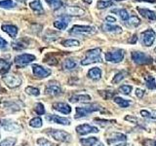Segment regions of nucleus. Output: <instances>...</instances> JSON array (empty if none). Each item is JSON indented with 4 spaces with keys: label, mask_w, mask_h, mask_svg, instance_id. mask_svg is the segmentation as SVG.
Segmentation results:
<instances>
[{
    "label": "nucleus",
    "mask_w": 156,
    "mask_h": 146,
    "mask_svg": "<svg viewBox=\"0 0 156 146\" xmlns=\"http://www.w3.org/2000/svg\"><path fill=\"white\" fill-rule=\"evenodd\" d=\"M101 50L100 48L92 49V50L87 51L85 57L81 61L82 65H89L91 63L101 62Z\"/></svg>",
    "instance_id": "obj_1"
},
{
    "label": "nucleus",
    "mask_w": 156,
    "mask_h": 146,
    "mask_svg": "<svg viewBox=\"0 0 156 146\" xmlns=\"http://www.w3.org/2000/svg\"><path fill=\"white\" fill-rule=\"evenodd\" d=\"M102 108L99 104H91V105H86V106H79L76 107V114H75V119H80L83 117H86L89 114L93 113L96 111H101Z\"/></svg>",
    "instance_id": "obj_2"
},
{
    "label": "nucleus",
    "mask_w": 156,
    "mask_h": 146,
    "mask_svg": "<svg viewBox=\"0 0 156 146\" xmlns=\"http://www.w3.org/2000/svg\"><path fill=\"white\" fill-rule=\"evenodd\" d=\"M46 134L52 138L61 141V142H69L71 140V135L62 130H48Z\"/></svg>",
    "instance_id": "obj_3"
},
{
    "label": "nucleus",
    "mask_w": 156,
    "mask_h": 146,
    "mask_svg": "<svg viewBox=\"0 0 156 146\" xmlns=\"http://www.w3.org/2000/svg\"><path fill=\"white\" fill-rule=\"evenodd\" d=\"M156 39V32L153 29H146L140 33V43L145 47H150Z\"/></svg>",
    "instance_id": "obj_4"
},
{
    "label": "nucleus",
    "mask_w": 156,
    "mask_h": 146,
    "mask_svg": "<svg viewBox=\"0 0 156 146\" xmlns=\"http://www.w3.org/2000/svg\"><path fill=\"white\" fill-rule=\"evenodd\" d=\"M131 57L133 61L136 64H139V65L149 64V63L152 62V57L143 52H133Z\"/></svg>",
    "instance_id": "obj_5"
},
{
    "label": "nucleus",
    "mask_w": 156,
    "mask_h": 146,
    "mask_svg": "<svg viewBox=\"0 0 156 146\" xmlns=\"http://www.w3.org/2000/svg\"><path fill=\"white\" fill-rule=\"evenodd\" d=\"M124 56H125V52L123 50H121V49H116L114 51L107 52L105 54V60L109 62L118 63L123 61Z\"/></svg>",
    "instance_id": "obj_6"
},
{
    "label": "nucleus",
    "mask_w": 156,
    "mask_h": 146,
    "mask_svg": "<svg viewBox=\"0 0 156 146\" xmlns=\"http://www.w3.org/2000/svg\"><path fill=\"white\" fill-rule=\"evenodd\" d=\"M96 32V27L90 26H74L69 30L70 34H81V35H91Z\"/></svg>",
    "instance_id": "obj_7"
},
{
    "label": "nucleus",
    "mask_w": 156,
    "mask_h": 146,
    "mask_svg": "<svg viewBox=\"0 0 156 146\" xmlns=\"http://www.w3.org/2000/svg\"><path fill=\"white\" fill-rule=\"evenodd\" d=\"M2 80L9 88H12V89L18 88L22 85V78L15 74H4Z\"/></svg>",
    "instance_id": "obj_8"
},
{
    "label": "nucleus",
    "mask_w": 156,
    "mask_h": 146,
    "mask_svg": "<svg viewBox=\"0 0 156 146\" xmlns=\"http://www.w3.org/2000/svg\"><path fill=\"white\" fill-rule=\"evenodd\" d=\"M33 61H35V56L31 55V54H22L15 57V63L18 66H26L29 64Z\"/></svg>",
    "instance_id": "obj_9"
},
{
    "label": "nucleus",
    "mask_w": 156,
    "mask_h": 146,
    "mask_svg": "<svg viewBox=\"0 0 156 146\" xmlns=\"http://www.w3.org/2000/svg\"><path fill=\"white\" fill-rule=\"evenodd\" d=\"M0 127L7 131H20L22 130V127L19 124H17L16 122L10 121V120H0Z\"/></svg>",
    "instance_id": "obj_10"
},
{
    "label": "nucleus",
    "mask_w": 156,
    "mask_h": 146,
    "mask_svg": "<svg viewBox=\"0 0 156 146\" xmlns=\"http://www.w3.org/2000/svg\"><path fill=\"white\" fill-rule=\"evenodd\" d=\"M32 71H33V74L35 75L37 78H40V79L47 78L48 76H50V74L52 73L51 69L45 68V67H43L41 65H38V64L32 65Z\"/></svg>",
    "instance_id": "obj_11"
},
{
    "label": "nucleus",
    "mask_w": 156,
    "mask_h": 146,
    "mask_svg": "<svg viewBox=\"0 0 156 146\" xmlns=\"http://www.w3.org/2000/svg\"><path fill=\"white\" fill-rule=\"evenodd\" d=\"M76 131L78 134L81 135H85L88 134H97L99 133V129L96 128L94 126L88 125V124H83V125H79L78 127H76Z\"/></svg>",
    "instance_id": "obj_12"
},
{
    "label": "nucleus",
    "mask_w": 156,
    "mask_h": 146,
    "mask_svg": "<svg viewBox=\"0 0 156 146\" xmlns=\"http://www.w3.org/2000/svg\"><path fill=\"white\" fill-rule=\"evenodd\" d=\"M45 92H46V94L49 96H57L58 95H61L62 89H61V86L58 85L57 82H49L46 86Z\"/></svg>",
    "instance_id": "obj_13"
},
{
    "label": "nucleus",
    "mask_w": 156,
    "mask_h": 146,
    "mask_svg": "<svg viewBox=\"0 0 156 146\" xmlns=\"http://www.w3.org/2000/svg\"><path fill=\"white\" fill-rule=\"evenodd\" d=\"M46 120L50 123H56L63 126H68L70 124L69 119L63 118V117H60L58 115H46Z\"/></svg>",
    "instance_id": "obj_14"
},
{
    "label": "nucleus",
    "mask_w": 156,
    "mask_h": 146,
    "mask_svg": "<svg viewBox=\"0 0 156 146\" xmlns=\"http://www.w3.org/2000/svg\"><path fill=\"white\" fill-rule=\"evenodd\" d=\"M127 139V136L123 134L120 133H113L111 134L108 138H107V143L108 144H113L117 142H125Z\"/></svg>",
    "instance_id": "obj_15"
},
{
    "label": "nucleus",
    "mask_w": 156,
    "mask_h": 146,
    "mask_svg": "<svg viewBox=\"0 0 156 146\" xmlns=\"http://www.w3.org/2000/svg\"><path fill=\"white\" fill-rule=\"evenodd\" d=\"M68 23H69V18L66 16V15H62V17H60V19H58L57 21L54 22V26L60 29V30H63V29L67 27Z\"/></svg>",
    "instance_id": "obj_16"
},
{
    "label": "nucleus",
    "mask_w": 156,
    "mask_h": 146,
    "mask_svg": "<svg viewBox=\"0 0 156 146\" xmlns=\"http://www.w3.org/2000/svg\"><path fill=\"white\" fill-rule=\"evenodd\" d=\"M85 14V11L80 7L77 6H69L66 8V16H76L80 17Z\"/></svg>",
    "instance_id": "obj_17"
},
{
    "label": "nucleus",
    "mask_w": 156,
    "mask_h": 146,
    "mask_svg": "<svg viewBox=\"0 0 156 146\" xmlns=\"http://www.w3.org/2000/svg\"><path fill=\"white\" fill-rule=\"evenodd\" d=\"M53 108L62 114H69L71 112V107L65 102H55L53 104Z\"/></svg>",
    "instance_id": "obj_18"
},
{
    "label": "nucleus",
    "mask_w": 156,
    "mask_h": 146,
    "mask_svg": "<svg viewBox=\"0 0 156 146\" xmlns=\"http://www.w3.org/2000/svg\"><path fill=\"white\" fill-rule=\"evenodd\" d=\"M138 11L140 14L145 18L146 19H149L151 22H155L156 21V13L150 9H145V8H138Z\"/></svg>",
    "instance_id": "obj_19"
},
{
    "label": "nucleus",
    "mask_w": 156,
    "mask_h": 146,
    "mask_svg": "<svg viewBox=\"0 0 156 146\" xmlns=\"http://www.w3.org/2000/svg\"><path fill=\"white\" fill-rule=\"evenodd\" d=\"M2 30L6 32L11 38H16L18 34V27L14 24H2Z\"/></svg>",
    "instance_id": "obj_20"
},
{
    "label": "nucleus",
    "mask_w": 156,
    "mask_h": 146,
    "mask_svg": "<svg viewBox=\"0 0 156 146\" xmlns=\"http://www.w3.org/2000/svg\"><path fill=\"white\" fill-rule=\"evenodd\" d=\"M102 29L106 32L115 33V34L122 33V31H123V29L119 26H114V24H109V23H105L104 26H102Z\"/></svg>",
    "instance_id": "obj_21"
},
{
    "label": "nucleus",
    "mask_w": 156,
    "mask_h": 146,
    "mask_svg": "<svg viewBox=\"0 0 156 146\" xmlns=\"http://www.w3.org/2000/svg\"><path fill=\"white\" fill-rule=\"evenodd\" d=\"M91 100V96L89 95H74L70 96L69 101L72 103L76 102H89Z\"/></svg>",
    "instance_id": "obj_22"
},
{
    "label": "nucleus",
    "mask_w": 156,
    "mask_h": 146,
    "mask_svg": "<svg viewBox=\"0 0 156 146\" xmlns=\"http://www.w3.org/2000/svg\"><path fill=\"white\" fill-rule=\"evenodd\" d=\"M88 77L91 78L92 80L98 81L101 78V70L99 67H93L88 71Z\"/></svg>",
    "instance_id": "obj_23"
},
{
    "label": "nucleus",
    "mask_w": 156,
    "mask_h": 146,
    "mask_svg": "<svg viewBox=\"0 0 156 146\" xmlns=\"http://www.w3.org/2000/svg\"><path fill=\"white\" fill-rule=\"evenodd\" d=\"M29 7H30L35 13L42 14L44 12V9L42 7L40 0H31V1H29Z\"/></svg>",
    "instance_id": "obj_24"
},
{
    "label": "nucleus",
    "mask_w": 156,
    "mask_h": 146,
    "mask_svg": "<svg viewBox=\"0 0 156 146\" xmlns=\"http://www.w3.org/2000/svg\"><path fill=\"white\" fill-rule=\"evenodd\" d=\"M114 102L119 107H121V108H127V107H129L132 104V101H130L128 99H122V97H119V96L114 97Z\"/></svg>",
    "instance_id": "obj_25"
},
{
    "label": "nucleus",
    "mask_w": 156,
    "mask_h": 146,
    "mask_svg": "<svg viewBox=\"0 0 156 146\" xmlns=\"http://www.w3.org/2000/svg\"><path fill=\"white\" fill-rule=\"evenodd\" d=\"M128 27H136V26H139L140 24V19L138 18V17H136V16H132L128 19V21L125 22L124 23Z\"/></svg>",
    "instance_id": "obj_26"
},
{
    "label": "nucleus",
    "mask_w": 156,
    "mask_h": 146,
    "mask_svg": "<svg viewBox=\"0 0 156 146\" xmlns=\"http://www.w3.org/2000/svg\"><path fill=\"white\" fill-rule=\"evenodd\" d=\"M76 65H77L76 61L74 60H72V58H66L62 62V68L66 70H71L73 68H75Z\"/></svg>",
    "instance_id": "obj_27"
},
{
    "label": "nucleus",
    "mask_w": 156,
    "mask_h": 146,
    "mask_svg": "<svg viewBox=\"0 0 156 146\" xmlns=\"http://www.w3.org/2000/svg\"><path fill=\"white\" fill-rule=\"evenodd\" d=\"M112 12L118 14V16L120 17V19L124 23L128 21V19L130 18V15H129L128 11L125 10V9H115V10H112Z\"/></svg>",
    "instance_id": "obj_28"
},
{
    "label": "nucleus",
    "mask_w": 156,
    "mask_h": 146,
    "mask_svg": "<svg viewBox=\"0 0 156 146\" xmlns=\"http://www.w3.org/2000/svg\"><path fill=\"white\" fill-rule=\"evenodd\" d=\"M99 142V139L97 137H87V138H82L80 139V143L83 146H94L95 144H97Z\"/></svg>",
    "instance_id": "obj_29"
},
{
    "label": "nucleus",
    "mask_w": 156,
    "mask_h": 146,
    "mask_svg": "<svg viewBox=\"0 0 156 146\" xmlns=\"http://www.w3.org/2000/svg\"><path fill=\"white\" fill-rule=\"evenodd\" d=\"M145 86L149 90L156 89V81L152 76L148 75L147 77H145Z\"/></svg>",
    "instance_id": "obj_30"
},
{
    "label": "nucleus",
    "mask_w": 156,
    "mask_h": 146,
    "mask_svg": "<svg viewBox=\"0 0 156 146\" xmlns=\"http://www.w3.org/2000/svg\"><path fill=\"white\" fill-rule=\"evenodd\" d=\"M17 6L16 2H14L13 0H1L0 1V7L4 9H12Z\"/></svg>",
    "instance_id": "obj_31"
},
{
    "label": "nucleus",
    "mask_w": 156,
    "mask_h": 146,
    "mask_svg": "<svg viewBox=\"0 0 156 146\" xmlns=\"http://www.w3.org/2000/svg\"><path fill=\"white\" fill-rule=\"evenodd\" d=\"M10 66H11V63L8 62L7 61L0 58V73H2V74L7 73L10 69Z\"/></svg>",
    "instance_id": "obj_32"
},
{
    "label": "nucleus",
    "mask_w": 156,
    "mask_h": 146,
    "mask_svg": "<svg viewBox=\"0 0 156 146\" xmlns=\"http://www.w3.org/2000/svg\"><path fill=\"white\" fill-rule=\"evenodd\" d=\"M42 125H43L42 119L40 118V117H35V118H33L29 121V126L32 127V128H35V129L41 128Z\"/></svg>",
    "instance_id": "obj_33"
},
{
    "label": "nucleus",
    "mask_w": 156,
    "mask_h": 146,
    "mask_svg": "<svg viewBox=\"0 0 156 146\" xmlns=\"http://www.w3.org/2000/svg\"><path fill=\"white\" fill-rule=\"evenodd\" d=\"M62 45L65 47H76L80 45V42L75 39H67V40L62 41Z\"/></svg>",
    "instance_id": "obj_34"
},
{
    "label": "nucleus",
    "mask_w": 156,
    "mask_h": 146,
    "mask_svg": "<svg viewBox=\"0 0 156 146\" xmlns=\"http://www.w3.org/2000/svg\"><path fill=\"white\" fill-rule=\"evenodd\" d=\"M17 142V138L15 137H7L0 142V146H14Z\"/></svg>",
    "instance_id": "obj_35"
},
{
    "label": "nucleus",
    "mask_w": 156,
    "mask_h": 146,
    "mask_svg": "<svg viewBox=\"0 0 156 146\" xmlns=\"http://www.w3.org/2000/svg\"><path fill=\"white\" fill-rule=\"evenodd\" d=\"M113 5V2L111 1V0H100L99 2H98L97 6L99 9H105L107 7H110Z\"/></svg>",
    "instance_id": "obj_36"
},
{
    "label": "nucleus",
    "mask_w": 156,
    "mask_h": 146,
    "mask_svg": "<svg viewBox=\"0 0 156 146\" xmlns=\"http://www.w3.org/2000/svg\"><path fill=\"white\" fill-rule=\"evenodd\" d=\"M126 75H127V72H125V71H120V72H118L114 76L113 80H112V83H113V84H117V83H120L126 77Z\"/></svg>",
    "instance_id": "obj_37"
},
{
    "label": "nucleus",
    "mask_w": 156,
    "mask_h": 146,
    "mask_svg": "<svg viewBox=\"0 0 156 146\" xmlns=\"http://www.w3.org/2000/svg\"><path fill=\"white\" fill-rule=\"evenodd\" d=\"M46 2L50 5V7H52L53 9H55V10L60 9L62 7V5L61 0H46Z\"/></svg>",
    "instance_id": "obj_38"
},
{
    "label": "nucleus",
    "mask_w": 156,
    "mask_h": 146,
    "mask_svg": "<svg viewBox=\"0 0 156 146\" xmlns=\"http://www.w3.org/2000/svg\"><path fill=\"white\" fill-rule=\"evenodd\" d=\"M132 90H133V87L130 86V85H122L119 88V89H118V91L120 92H122V94H124V95H129V94H131Z\"/></svg>",
    "instance_id": "obj_39"
},
{
    "label": "nucleus",
    "mask_w": 156,
    "mask_h": 146,
    "mask_svg": "<svg viewBox=\"0 0 156 146\" xmlns=\"http://www.w3.org/2000/svg\"><path fill=\"white\" fill-rule=\"evenodd\" d=\"M26 92L27 95H30V96H37L40 95V92L37 89V88H34V87H27L26 89Z\"/></svg>",
    "instance_id": "obj_40"
},
{
    "label": "nucleus",
    "mask_w": 156,
    "mask_h": 146,
    "mask_svg": "<svg viewBox=\"0 0 156 146\" xmlns=\"http://www.w3.org/2000/svg\"><path fill=\"white\" fill-rule=\"evenodd\" d=\"M12 47H13L14 49H16V50H23V49H24V48H27V44L23 43V41L19 40V41H17V42L12 43Z\"/></svg>",
    "instance_id": "obj_41"
},
{
    "label": "nucleus",
    "mask_w": 156,
    "mask_h": 146,
    "mask_svg": "<svg viewBox=\"0 0 156 146\" xmlns=\"http://www.w3.org/2000/svg\"><path fill=\"white\" fill-rule=\"evenodd\" d=\"M35 111H36V113L38 115H43L44 113H45V107H44V105L41 103V102H38V103H36Z\"/></svg>",
    "instance_id": "obj_42"
},
{
    "label": "nucleus",
    "mask_w": 156,
    "mask_h": 146,
    "mask_svg": "<svg viewBox=\"0 0 156 146\" xmlns=\"http://www.w3.org/2000/svg\"><path fill=\"white\" fill-rule=\"evenodd\" d=\"M101 96L104 97L105 99H111V97H113L114 94L112 92H109V91H101L100 92Z\"/></svg>",
    "instance_id": "obj_43"
},
{
    "label": "nucleus",
    "mask_w": 156,
    "mask_h": 146,
    "mask_svg": "<svg viewBox=\"0 0 156 146\" xmlns=\"http://www.w3.org/2000/svg\"><path fill=\"white\" fill-rule=\"evenodd\" d=\"M37 143H38V145H39V146H53V144L50 142V141H48V140L44 139V138L38 139Z\"/></svg>",
    "instance_id": "obj_44"
},
{
    "label": "nucleus",
    "mask_w": 156,
    "mask_h": 146,
    "mask_svg": "<svg viewBox=\"0 0 156 146\" xmlns=\"http://www.w3.org/2000/svg\"><path fill=\"white\" fill-rule=\"evenodd\" d=\"M144 146H156V140L152 139H145L143 141Z\"/></svg>",
    "instance_id": "obj_45"
},
{
    "label": "nucleus",
    "mask_w": 156,
    "mask_h": 146,
    "mask_svg": "<svg viewBox=\"0 0 156 146\" xmlns=\"http://www.w3.org/2000/svg\"><path fill=\"white\" fill-rule=\"evenodd\" d=\"M7 41L3 39L1 36H0V50H4V49L7 48Z\"/></svg>",
    "instance_id": "obj_46"
},
{
    "label": "nucleus",
    "mask_w": 156,
    "mask_h": 146,
    "mask_svg": "<svg viewBox=\"0 0 156 146\" xmlns=\"http://www.w3.org/2000/svg\"><path fill=\"white\" fill-rule=\"evenodd\" d=\"M136 96L139 97V99H141L144 96V91L141 89H136Z\"/></svg>",
    "instance_id": "obj_47"
},
{
    "label": "nucleus",
    "mask_w": 156,
    "mask_h": 146,
    "mask_svg": "<svg viewBox=\"0 0 156 146\" xmlns=\"http://www.w3.org/2000/svg\"><path fill=\"white\" fill-rule=\"evenodd\" d=\"M105 21H106L107 23H115V22H116V19H115L114 17H111V16H107V17L105 18Z\"/></svg>",
    "instance_id": "obj_48"
},
{
    "label": "nucleus",
    "mask_w": 156,
    "mask_h": 146,
    "mask_svg": "<svg viewBox=\"0 0 156 146\" xmlns=\"http://www.w3.org/2000/svg\"><path fill=\"white\" fill-rule=\"evenodd\" d=\"M140 115L144 116V117H146V118H150V112L146 111V110H141L140 111Z\"/></svg>",
    "instance_id": "obj_49"
},
{
    "label": "nucleus",
    "mask_w": 156,
    "mask_h": 146,
    "mask_svg": "<svg viewBox=\"0 0 156 146\" xmlns=\"http://www.w3.org/2000/svg\"><path fill=\"white\" fill-rule=\"evenodd\" d=\"M136 41H138V37H136V35L132 36V37L129 39V40H128V42H129L130 44H136Z\"/></svg>",
    "instance_id": "obj_50"
},
{
    "label": "nucleus",
    "mask_w": 156,
    "mask_h": 146,
    "mask_svg": "<svg viewBox=\"0 0 156 146\" xmlns=\"http://www.w3.org/2000/svg\"><path fill=\"white\" fill-rule=\"evenodd\" d=\"M139 2H148V3H155L156 0H136Z\"/></svg>",
    "instance_id": "obj_51"
},
{
    "label": "nucleus",
    "mask_w": 156,
    "mask_h": 146,
    "mask_svg": "<svg viewBox=\"0 0 156 146\" xmlns=\"http://www.w3.org/2000/svg\"><path fill=\"white\" fill-rule=\"evenodd\" d=\"M150 118H152V119H156V111H152V112H150Z\"/></svg>",
    "instance_id": "obj_52"
},
{
    "label": "nucleus",
    "mask_w": 156,
    "mask_h": 146,
    "mask_svg": "<svg viewBox=\"0 0 156 146\" xmlns=\"http://www.w3.org/2000/svg\"><path fill=\"white\" fill-rule=\"evenodd\" d=\"M115 146H131V145L128 144V143H121V144H117Z\"/></svg>",
    "instance_id": "obj_53"
},
{
    "label": "nucleus",
    "mask_w": 156,
    "mask_h": 146,
    "mask_svg": "<svg viewBox=\"0 0 156 146\" xmlns=\"http://www.w3.org/2000/svg\"><path fill=\"white\" fill-rule=\"evenodd\" d=\"M92 1H93V0H83V2H85V3H87V4H91Z\"/></svg>",
    "instance_id": "obj_54"
},
{
    "label": "nucleus",
    "mask_w": 156,
    "mask_h": 146,
    "mask_svg": "<svg viewBox=\"0 0 156 146\" xmlns=\"http://www.w3.org/2000/svg\"><path fill=\"white\" fill-rule=\"evenodd\" d=\"M97 146H104V144H101V143H99Z\"/></svg>",
    "instance_id": "obj_55"
},
{
    "label": "nucleus",
    "mask_w": 156,
    "mask_h": 146,
    "mask_svg": "<svg viewBox=\"0 0 156 146\" xmlns=\"http://www.w3.org/2000/svg\"><path fill=\"white\" fill-rule=\"evenodd\" d=\"M116 1H122V0H116Z\"/></svg>",
    "instance_id": "obj_56"
}]
</instances>
